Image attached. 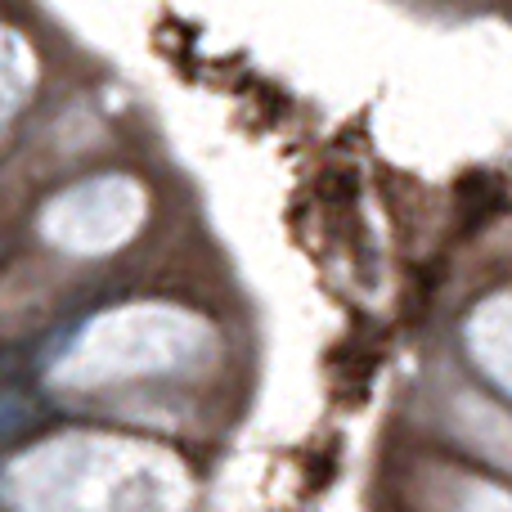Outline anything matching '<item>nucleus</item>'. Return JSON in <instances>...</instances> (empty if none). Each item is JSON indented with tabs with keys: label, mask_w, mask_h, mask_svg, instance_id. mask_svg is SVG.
Instances as JSON below:
<instances>
[{
	"label": "nucleus",
	"mask_w": 512,
	"mask_h": 512,
	"mask_svg": "<svg viewBox=\"0 0 512 512\" xmlns=\"http://www.w3.org/2000/svg\"><path fill=\"white\" fill-rule=\"evenodd\" d=\"M454 512H512V490H499L490 481H459Z\"/></svg>",
	"instance_id": "0eeeda50"
},
{
	"label": "nucleus",
	"mask_w": 512,
	"mask_h": 512,
	"mask_svg": "<svg viewBox=\"0 0 512 512\" xmlns=\"http://www.w3.org/2000/svg\"><path fill=\"white\" fill-rule=\"evenodd\" d=\"M207 351H212V328L198 315L162 301H140L90 319L54 364V382L68 391L122 387L162 373H185Z\"/></svg>",
	"instance_id": "f03ea898"
},
{
	"label": "nucleus",
	"mask_w": 512,
	"mask_h": 512,
	"mask_svg": "<svg viewBox=\"0 0 512 512\" xmlns=\"http://www.w3.org/2000/svg\"><path fill=\"white\" fill-rule=\"evenodd\" d=\"M468 346L477 364L512 396V292L481 301L468 319Z\"/></svg>",
	"instance_id": "20e7f679"
},
{
	"label": "nucleus",
	"mask_w": 512,
	"mask_h": 512,
	"mask_svg": "<svg viewBox=\"0 0 512 512\" xmlns=\"http://www.w3.org/2000/svg\"><path fill=\"white\" fill-rule=\"evenodd\" d=\"M32 86H36L32 45H27L14 27H0V131L18 117V108L27 104Z\"/></svg>",
	"instance_id": "39448f33"
},
{
	"label": "nucleus",
	"mask_w": 512,
	"mask_h": 512,
	"mask_svg": "<svg viewBox=\"0 0 512 512\" xmlns=\"http://www.w3.org/2000/svg\"><path fill=\"white\" fill-rule=\"evenodd\" d=\"M14 512H185L194 477L171 450L113 432H63L0 477Z\"/></svg>",
	"instance_id": "f257e3e1"
},
{
	"label": "nucleus",
	"mask_w": 512,
	"mask_h": 512,
	"mask_svg": "<svg viewBox=\"0 0 512 512\" xmlns=\"http://www.w3.org/2000/svg\"><path fill=\"white\" fill-rule=\"evenodd\" d=\"M468 409H472V418H463V423H468L472 441L481 450H490V459L512 468V414H499V409L481 405V400H468Z\"/></svg>",
	"instance_id": "423d86ee"
},
{
	"label": "nucleus",
	"mask_w": 512,
	"mask_h": 512,
	"mask_svg": "<svg viewBox=\"0 0 512 512\" xmlns=\"http://www.w3.org/2000/svg\"><path fill=\"white\" fill-rule=\"evenodd\" d=\"M144 212V189L131 176H90L50 198L41 212V234L72 256H104L135 239Z\"/></svg>",
	"instance_id": "7ed1b4c3"
}]
</instances>
